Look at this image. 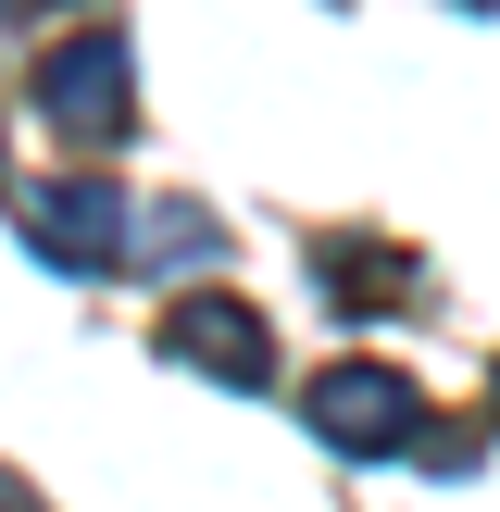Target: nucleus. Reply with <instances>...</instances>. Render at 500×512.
<instances>
[{
  "instance_id": "f257e3e1",
  "label": "nucleus",
  "mask_w": 500,
  "mask_h": 512,
  "mask_svg": "<svg viewBox=\"0 0 500 512\" xmlns=\"http://www.w3.org/2000/svg\"><path fill=\"white\" fill-rule=\"evenodd\" d=\"M38 113H50L63 150H113L138 125V50H125V25H75V38L38 50Z\"/></svg>"
},
{
  "instance_id": "f03ea898",
  "label": "nucleus",
  "mask_w": 500,
  "mask_h": 512,
  "mask_svg": "<svg viewBox=\"0 0 500 512\" xmlns=\"http://www.w3.org/2000/svg\"><path fill=\"white\" fill-rule=\"evenodd\" d=\"M300 425H313L325 450H350V463H388V450L425 425V388H413L400 363H375V350H363V363H325L313 388H300Z\"/></svg>"
},
{
  "instance_id": "423d86ee",
  "label": "nucleus",
  "mask_w": 500,
  "mask_h": 512,
  "mask_svg": "<svg viewBox=\"0 0 500 512\" xmlns=\"http://www.w3.org/2000/svg\"><path fill=\"white\" fill-rule=\"evenodd\" d=\"M0 512H50V500H38V488H25V475H13V463H0Z\"/></svg>"
},
{
  "instance_id": "39448f33",
  "label": "nucleus",
  "mask_w": 500,
  "mask_h": 512,
  "mask_svg": "<svg viewBox=\"0 0 500 512\" xmlns=\"http://www.w3.org/2000/svg\"><path fill=\"white\" fill-rule=\"evenodd\" d=\"M313 275H325V300H350V313H363V300H413V288H425L413 250H375V238H325Z\"/></svg>"
},
{
  "instance_id": "7ed1b4c3",
  "label": "nucleus",
  "mask_w": 500,
  "mask_h": 512,
  "mask_svg": "<svg viewBox=\"0 0 500 512\" xmlns=\"http://www.w3.org/2000/svg\"><path fill=\"white\" fill-rule=\"evenodd\" d=\"M163 363H188V375H213V388H238V400H263L275 388V325L250 313V300H225V288H188L163 325Z\"/></svg>"
},
{
  "instance_id": "20e7f679",
  "label": "nucleus",
  "mask_w": 500,
  "mask_h": 512,
  "mask_svg": "<svg viewBox=\"0 0 500 512\" xmlns=\"http://www.w3.org/2000/svg\"><path fill=\"white\" fill-rule=\"evenodd\" d=\"M25 238H38V263H63V275H113L125 238H138V200H125L113 175H63V188L25 200Z\"/></svg>"
}]
</instances>
